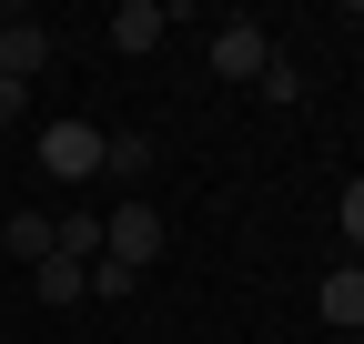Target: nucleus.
Masks as SVG:
<instances>
[{
	"label": "nucleus",
	"instance_id": "obj_1",
	"mask_svg": "<svg viewBox=\"0 0 364 344\" xmlns=\"http://www.w3.org/2000/svg\"><path fill=\"white\" fill-rule=\"evenodd\" d=\"M152 253H162V213H152L142 193L112 203V213H102V264H132V274H142Z\"/></svg>",
	"mask_w": 364,
	"mask_h": 344
},
{
	"label": "nucleus",
	"instance_id": "obj_2",
	"mask_svg": "<svg viewBox=\"0 0 364 344\" xmlns=\"http://www.w3.org/2000/svg\"><path fill=\"white\" fill-rule=\"evenodd\" d=\"M41 172H51V183H91V172H102V122L61 112L51 132H41Z\"/></svg>",
	"mask_w": 364,
	"mask_h": 344
},
{
	"label": "nucleus",
	"instance_id": "obj_3",
	"mask_svg": "<svg viewBox=\"0 0 364 344\" xmlns=\"http://www.w3.org/2000/svg\"><path fill=\"white\" fill-rule=\"evenodd\" d=\"M213 71H223V81H263V71H273V31H263V21H223V31H213Z\"/></svg>",
	"mask_w": 364,
	"mask_h": 344
},
{
	"label": "nucleus",
	"instance_id": "obj_4",
	"mask_svg": "<svg viewBox=\"0 0 364 344\" xmlns=\"http://www.w3.org/2000/svg\"><path fill=\"white\" fill-rule=\"evenodd\" d=\"M41 61H51V31H41L31 11H11V31H0V81H31Z\"/></svg>",
	"mask_w": 364,
	"mask_h": 344
},
{
	"label": "nucleus",
	"instance_id": "obj_5",
	"mask_svg": "<svg viewBox=\"0 0 364 344\" xmlns=\"http://www.w3.org/2000/svg\"><path fill=\"white\" fill-rule=\"evenodd\" d=\"M31 294H41L51 314H71L81 294H91V264H71V253H51V264H31Z\"/></svg>",
	"mask_w": 364,
	"mask_h": 344
},
{
	"label": "nucleus",
	"instance_id": "obj_6",
	"mask_svg": "<svg viewBox=\"0 0 364 344\" xmlns=\"http://www.w3.org/2000/svg\"><path fill=\"white\" fill-rule=\"evenodd\" d=\"M51 253H71V264H102V213H91V203H71L61 223H51Z\"/></svg>",
	"mask_w": 364,
	"mask_h": 344
},
{
	"label": "nucleus",
	"instance_id": "obj_7",
	"mask_svg": "<svg viewBox=\"0 0 364 344\" xmlns=\"http://www.w3.org/2000/svg\"><path fill=\"white\" fill-rule=\"evenodd\" d=\"M102 172L112 183H142L152 172V132H102Z\"/></svg>",
	"mask_w": 364,
	"mask_h": 344
},
{
	"label": "nucleus",
	"instance_id": "obj_8",
	"mask_svg": "<svg viewBox=\"0 0 364 344\" xmlns=\"http://www.w3.org/2000/svg\"><path fill=\"white\" fill-rule=\"evenodd\" d=\"M314 304H324V324H364V264H354V274H324Z\"/></svg>",
	"mask_w": 364,
	"mask_h": 344
},
{
	"label": "nucleus",
	"instance_id": "obj_9",
	"mask_svg": "<svg viewBox=\"0 0 364 344\" xmlns=\"http://www.w3.org/2000/svg\"><path fill=\"white\" fill-rule=\"evenodd\" d=\"M0 243L21 253V264H51V213H11V223H0Z\"/></svg>",
	"mask_w": 364,
	"mask_h": 344
},
{
	"label": "nucleus",
	"instance_id": "obj_10",
	"mask_svg": "<svg viewBox=\"0 0 364 344\" xmlns=\"http://www.w3.org/2000/svg\"><path fill=\"white\" fill-rule=\"evenodd\" d=\"M112 41H122V51H152V41H162V11H152V0H122V11H112Z\"/></svg>",
	"mask_w": 364,
	"mask_h": 344
},
{
	"label": "nucleus",
	"instance_id": "obj_11",
	"mask_svg": "<svg viewBox=\"0 0 364 344\" xmlns=\"http://www.w3.org/2000/svg\"><path fill=\"white\" fill-rule=\"evenodd\" d=\"M21 112H31V81H0V132H11Z\"/></svg>",
	"mask_w": 364,
	"mask_h": 344
},
{
	"label": "nucleus",
	"instance_id": "obj_12",
	"mask_svg": "<svg viewBox=\"0 0 364 344\" xmlns=\"http://www.w3.org/2000/svg\"><path fill=\"white\" fill-rule=\"evenodd\" d=\"M344 233L364 243V183H344Z\"/></svg>",
	"mask_w": 364,
	"mask_h": 344
},
{
	"label": "nucleus",
	"instance_id": "obj_13",
	"mask_svg": "<svg viewBox=\"0 0 364 344\" xmlns=\"http://www.w3.org/2000/svg\"><path fill=\"white\" fill-rule=\"evenodd\" d=\"M0 31H11V0H0Z\"/></svg>",
	"mask_w": 364,
	"mask_h": 344
}]
</instances>
